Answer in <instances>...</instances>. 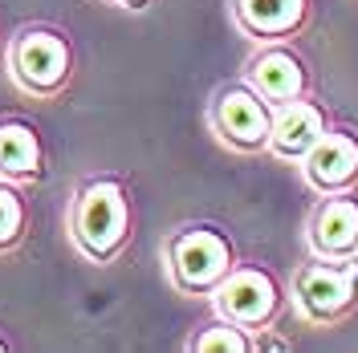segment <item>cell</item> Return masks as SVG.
<instances>
[{
    "label": "cell",
    "mask_w": 358,
    "mask_h": 353,
    "mask_svg": "<svg viewBox=\"0 0 358 353\" xmlns=\"http://www.w3.org/2000/svg\"><path fill=\"white\" fill-rule=\"evenodd\" d=\"M134 195L114 171L82 175L66 203V240L94 268H110L134 240Z\"/></svg>",
    "instance_id": "obj_1"
},
{
    "label": "cell",
    "mask_w": 358,
    "mask_h": 353,
    "mask_svg": "<svg viewBox=\"0 0 358 353\" xmlns=\"http://www.w3.org/2000/svg\"><path fill=\"white\" fill-rule=\"evenodd\" d=\"M0 61H4L13 89L33 102L66 98V89L73 86V73H78V53H73L69 33L49 21H29L13 29L4 37Z\"/></svg>",
    "instance_id": "obj_2"
},
{
    "label": "cell",
    "mask_w": 358,
    "mask_h": 353,
    "mask_svg": "<svg viewBox=\"0 0 358 353\" xmlns=\"http://www.w3.org/2000/svg\"><path fill=\"white\" fill-rule=\"evenodd\" d=\"M159 264L171 292L187 301H208L220 280L241 264V252L220 223H179L159 240Z\"/></svg>",
    "instance_id": "obj_3"
},
{
    "label": "cell",
    "mask_w": 358,
    "mask_h": 353,
    "mask_svg": "<svg viewBox=\"0 0 358 353\" xmlns=\"http://www.w3.org/2000/svg\"><path fill=\"white\" fill-rule=\"evenodd\" d=\"M289 309L313 329H338L358 313V256L322 260L310 256L289 272Z\"/></svg>",
    "instance_id": "obj_4"
},
{
    "label": "cell",
    "mask_w": 358,
    "mask_h": 353,
    "mask_svg": "<svg viewBox=\"0 0 358 353\" xmlns=\"http://www.w3.org/2000/svg\"><path fill=\"white\" fill-rule=\"evenodd\" d=\"M203 122H208V134L220 142L224 151H232V155L252 158V155H265L268 151L273 106L248 86L245 77L224 82V86L208 98Z\"/></svg>",
    "instance_id": "obj_5"
},
{
    "label": "cell",
    "mask_w": 358,
    "mask_h": 353,
    "mask_svg": "<svg viewBox=\"0 0 358 353\" xmlns=\"http://www.w3.org/2000/svg\"><path fill=\"white\" fill-rule=\"evenodd\" d=\"M208 305H212L216 317H228V321L245 325V329L257 333V341H261V333H268L281 321V313L289 305V288H281V280H277L273 268L245 264V260H241V264L220 280V288L208 296Z\"/></svg>",
    "instance_id": "obj_6"
},
{
    "label": "cell",
    "mask_w": 358,
    "mask_h": 353,
    "mask_svg": "<svg viewBox=\"0 0 358 353\" xmlns=\"http://www.w3.org/2000/svg\"><path fill=\"white\" fill-rule=\"evenodd\" d=\"M297 171L313 195L358 191V130L346 122H330L326 134L310 147V155L297 163Z\"/></svg>",
    "instance_id": "obj_7"
},
{
    "label": "cell",
    "mask_w": 358,
    "mask_h": 353,
    "mask_svg": "<svg viewBox=\"0 0 358 353\" xmlns=\"http://www.w3.org/2000/svg\"><path fill=\"white\" fill-rule=\"evenodd\" d=\"M241 77L265 98L268 106H281V102H293V98L313 93L310 61L293 49V41L257 45L252 57L245 61V73H241Z\"/></svg>",
    "instance_id": "obj_8"
},
{
    "label": "cell",
    "mask_w": 358,
    "mask_h": 353,
    "mask_svg": "<svg viewBox=\"0 0 358 353\" xmlns=\"http://www.w3.org/2000/svg\"><path fill=\"white\" fill-rule=\"evenodd\" d=\"M306 252L322 260H355L358 256V191L317 195L306 216Z\"/></svg>",
    "instance_id": "obj_9"
},
{
    "label": "cell",
    "mask_w": 358,
    "mask_h": 353,
    "mask_svg": "<svg viewBox=\"0 0 358 353\" xmlns=\"http://www.w3.org/2000/svg\"><path fill=\"white\" fill-rule=\"evenodd\" d=\"M236 33L252 45L293 41L313 21V0H228Z\"/></svg>",
    "instance_id": "obj_10"
},
{
    "label": "cell",
    "mask_w": 358,
    "mask_h": 353,
    "mask_svg": "<svg viewBox=\"0 0 358 353\" xmlns=\"http://www.w3.org/2000/svg\"><path fill=\"white\" fill-rule=\"evenodd\" d=\"M334 118L330 110L306 93V98H293V102H281V106H273V130H268V151L265 155L281 158V163H301V158L310 155V147L326 134Z\"/></svg>",
    "instance_id": "obj_11"
},
{
    "label": "cell",
    "mask_w": 358,
    "mask_h": 353,
    "mask_svg": "<svg viewBox=\"0 0 358 353\" xmlns=\"http://www.w3.org/2000/svg\"><path fill=\"white\" fill-rule=\"evenodd\" d=\"M49 171L45 155V138L33 122L4 114L0 118V179L17 183V187H37Z\"/></svg>",
    "instance_id": "obj_12"
},
{
    "label": "cell",
    "mask_w": 358,
    "mask_h": 353,
    "mask_svg": "<svg viewBox=\"0 0 358 353\" xmlns=\"http://www.w3.org/2000/svg\"><path fill=\"white\" fill-rule=\"evenodd\" d=\"M187 350L192 353H257L261 341H257V333H248L245 325H236V321L212 313V321H203L200 329L187 337Z\"/></svg>",
    "instance_id": "obj_13"
},
{
    "label": "cell",
    "mask_w": 358,
    "mask_h": 353,
    "mask_svg": "<svg viewBox=\"0 0 358 353\" xmlns=\"http://www.w3.org/2000/svg\"><path fill=\"white\" fill-rule=\"evenodd\" d=\"M24 191H29V187H17V183L0 179V260H4V256H17L21 243L29 240L33 211H29Z\"/></svg>",
    "instance_id": "obj_14"
},
{
    "label": "cell",
    "mask_w": 358,
    "mask_h": 353,
    "mask_svg": "<svg viewBox=\"0 0 358 353\" xmlns=\"http://www.w3.org/2000/svg\"><path fill=\"white\" fill-rule=\"evenodd\" d=\"M102 4H110V8H122V13H147L155 0H102Z\"/></svg>",
    "instance_id": "obj_15"
},
{
    "label": "cell",
    "mask_w": 358,
    "mask_h": 353,
    "mask_svg": "<svg viewBox=\"0 0 358 353\" xmlns=\"http://www.w3.org/2000/svg\"><path fill=\"white\" fill-rule=\"evenodd\" d=\"M0 353H8V337H0Z\"/></svg>",
    "instance_id": "obj_16"
},
{
    "label": "cell",
    "mask_w": 358,
    "mask_h": 353,
    "mask_svg": "<svg viewBox=\"0 0 358 353\" xmlns=\"http://www.w3.org/2000/svg\"><path fill=\"white\" fill-rule=\"evenodd\" d=\"M0 53H4V37H0Z\"/></svg>",
    "instance_id": "obj_17"
}]
</instances>
